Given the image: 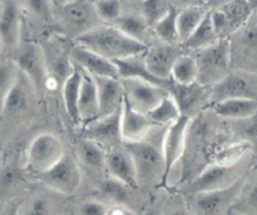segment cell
<instances>
[{"instance_id": "6da1fadb", "label": "cell", "mask_w": 257, "mask_h": 215, "mask_svg": "<svg viewBox=\"0 0 257 215\" xmlns=\"http://www.w3.org/2000/svg\"><path fill=\"white\" fill-rule=\"evenodd\" d=\"M74 40L76 44L110 61L142 54L148 48V45L128 37L113 25L100 24L77 36Z\"/></svg>"}, {"instance_id": "7a4b0ae2", "label": "cell", "mask_w": 257, "mask_h": 215, "mask_svg": "<svg viewBox=\"0 0 257 215\" xmlns=\"http://www.w3.org/2000/svg\"><path fill=\"white\" fill-rule=\"evenodd\" d=\"M37 93L27 79L18 72L16 80L0 108V136L29 122L35 113Z\"/></svg>"}, {"instance_id": "3957f363", "label": "cell", "mask_w": 257, "mask_h": 215, "mask_svg": "<svg viewBox=\"0 0 257 215\" xmlns=\"http://www.w3.org/2000/svg\"><path fill=\"white\" fill-rule=\"evenodd\" d=\"M193 57L198 69L197 83L211 87L230 71V41L228 37L219 38L209 46L195 51Z\"/></svg>"}, {"instance_id": "277c9868", "label": "cell", "mask_w": 257, "mask_h": 215, "mask_svg": "<svg viewBox=\"0 0 257 215\" xmlns=\"http://www.w3.org/2000/svg\"><path fill=\"white\" fill-rule=\"evenodd\" d=\"M124 149L133 161L138 184L146 183L162 186L164 162L161 150L145 140L135 143H126Z\"/></svg>"}, {"instance_id": "5b68a950", "label": "cell", "mask_w": 257, "mask_h": 215, "mask_svg": "<svg viewBox=\"0 0 257 215\" xmlns=\"http://www.w3.org/2000/svg\"><path fill=\"white\" fill-rule=\"evenodd\" d=\"M209 89L208 100L212 105L234 98L256 99L257 75L254 71L235 69L229 71Z\"/></svg>"}, {"instance_id": "8992f818", "label": "cell", "mask_w": 257, "mask_h": 215, "mask_svg": "<svg viewBox=\"0 0 257 215\" xmlns=\"http://www.w3.org/2000/svg\"><path fill=\"white\" fill-rule=\"evenodd\" d=\"M36 176L48 189L63 196L73 195L79 189L82 179L76 158L68 152L50 169Z\"/></svg>"}, {"instance_id": "52a82bcc", "label": "cell", "mask_w": 257, "mask_h": 215, "mask_svg": "<svg viewBox=\"0 0 257 215\" xmlns=\"http://www.w3.org/2000/svg\"><path fill=\"white\" fill-rule=\"evenodd\" d=\"M65 152L59 137L51 133H41L30 142L27 148L26 165L37 175L55 165Z\"/></svg>"}, {"instance_id": "ba28073f", "label": "cell", "mask_w": 257, "mask_h": 215, "mask_svg": "<svg viewBox=\"0 0 257 215\" xmlns=\"http://www.w3.org/2000/svg\"><path fill=\"white\" fill-rule=\"evenodd\" d=\"M12 60L18 70L31 82L37 95L42 94L46 89L48 77L43 49L34 42H24L18 45L15 58Z\"/></svg>"}, {"instance_id": "9c48e42d", "label": "cell", "mask_w": 257, "mask_h": 215, "mask_svg": "<svg viewBox=\"0 0 257 215\" xmlns=\"http://www.w3.org/2000/svg\"><path fill=\"white\" fill-rule=\"evenodd\" d=\"M247 179L248 173L226 188L194 195V214L225 215L226 212L232 208Z\"/></svg>"}, {"instance_id": "30bf717a", "label": "cell", "mask_w": 257, "mask_h": 215, "mask_svg": "<svg viewBox=\"0 0 257 215\" xmlns=\"http://www.w3.org/2000/svg\"><path fill=\"white\" fill-rule=\"evenodd\" d=\"M191 122L190 117L181 115L176 122L168 126L161 149L164 162L163 187L167 185L172 170L185 152Z\"/></svg>"}, {"instance_id": "8fae6325", "label": "cell", "mask_w": 257, "mask_h": 215, "mask_svg": "<svg viewBox=\"0 0 257 215\" xmlns=\"http://www.w3.org/2000/svg\"><path fill=\"white\" fill-rule=\"evenodd\" d=\"M246 173L248 172L245 170L243 161L232 166L211 163L191 182L189 191L193 195H196L203 192L226 188Z\"/></svg>"}, {"instance_id": "7c38bea8", "label": "cell", "mask_w": 257, "mask_h": 215, "mask_svg": "<svg viewBox=\"0 0 257 215\" xmlns=\"http://www.w3.org/2000/svg\"><path fill=\"white\" fill-rule=\"evenodd\" d=\"M250 2L235 1L224 4L220 8L210 10L211 20L219 38L229 37L239 29L255 12Z\"/></svg>"}, {"instance_id": "4fadbf2b", "label": "cell", "mask_w": 257, "mask_h": 215, "mask_svg": "<svg viewBox=\"0 0 257 215\" xmlns=\"http://www.w3.org/2000/svg\"><path fill=\"white\" fill-rule=\"evenodd\" d=\"M60 18L65 29L77 36L100 25L92 2L67 1L59 3Z\"/></svg>"}, {"instance_id": "5bb4252c", "label": "cell", "mask_w": 257, "mask_h": 215, "mask_svg": "<svg viewBox=\"0 0 257 215\" xmlns=\"http://www.w3.org/2000/svg\"><path fill=\"white\" fill-rule=\"evenodd\" d=\"M124 97L137 111L147 115L169 92L161 86L138 78H120Z\"/></svg>"}, {"instance_id": "9a60e30c", "label": "cell", "mask_w": 257, "mask_h": 215, "mask_svg": "<svg viewBox=\"0 0 257 215\" xmlns=\"http://www.w3.org/2000/svg\"><path fill=\"white\" fill-rule=\"evenodd\" d=\"M181 54H183L182 49L177 44L162 42L148 46L143 53V60L151 75L160 80H169L172 67Z\"/></svg>"}, {"instance_id": "2e32d148", "label": "cell", "mask_w": 257, "mask_h": 215, "mask_svg": "<svg viewBox=\"0 0 257 215\" xmlns=\"http://www.w3.org/2000/svg\"><path fill=\"white\" fill-rule=\"evenodd\" d=\"M71 64L92 76L111 77L119 79L114 63L93 51L74 43L69 50Z\"/></svg>"}, {"instance_id": "e0dca14e", "label": "cell", "mask_w": 257, "mask_h": 215, "mask_svg": "<svg viewBox=\"0 0 257 215\" xmlns=\"http://www.w3.org/2000/svg\"><path fill=\"white\" fill-rule=\"evenodd\" d=\"M154 127L155 125L150 121L148 116L135 110L123 95L119 118L121 141L125 143L143 141Z\"/></svg>"}, {"instance_id": "ac0fdd59", "label": "cell", "mask_w": 257, "mask_h": 215, "mask_svg": "<svg viewBox=\"0 0 257 215\" xmlns=\"http://www.w3.org/2000/svg\"><path fill=\"white\" fill-rule=\"evenodd\" d=\"M104 169L110 178L120 182L130 189L139 187L133 161L125 149L112 148L105 152Z\"/></svg>"}, {"instance_id": "d6986e66", "label": "cell", "mask_w": 257, "mask_h": 215, "mask_svg": "<svg viewBox=\"0 0 257 215\" xmlns=\"http://www.w3.org/2000/svg\"><path fill=\"white\" fill-rule=\"evenodd\" d=\"M92 76V75H91ZM97 92L98 117L109 116L120 110L123 100V89L119 79L92 76Z\"/></svg>"}, {"instance_id": "ffe728a7", "label": "cell", "mask_w": 257, "mask_h": 215, "mask_svg": "<svg viewBox=\"0 0 257 215\" xmlns=\"http://www.w3.org/2000/svg\"><path fill=\"white\" fill-rule=\"evenodd\" d=\"M119 118L120 110L109 116L93 120L84 125L82 137L99 144L101 147L104 144H114L117 141H121Z\"/></svg>"}, {"instance_id": "44dd1931", "label": "cell", "mask_w": 257, "mask_h": 215, "mask_svg": "<svg viewBox=\"0 0 257 215\" xmlns=\"http://www.w3.org/2000/svg\"><path fill=\"white\" fill-rule=\"evenodd\" d=\"M20 10L18 3L5 2L0 11V40L3 47L15 49L20 38Z\"/></svg>"}, {"instance_id": "7402d4cb", "label": "cell", "mask_w": 257, "mask_h": 215, "mask_svg": "<svg viewBox=\"0 0 257 215\" xmlns=\"http://www.w3.org/2000/svg\"><path fill=\"white\" fill-rule=\"evenodd\" d=\"M81 80L78 95V120L84 125L92 122L98 117V100L96 86L93 77L81 70Z\"/></svg>"}, {"instance_id": "603a6c76", "label": "cell", "mask_w": 257, "mask_h": 215, "mask_svg": "<svg viewBox=\"0 0 257 215\" xmlns=\"http://www.w3.org/2000/svg\"><path fill=\"white\" fill-rule=\"evenodd\" d=\"M212 108L215 114L221 118L242 121L256 116L257 99H227L213 104Z\"/></svg>"}, {"instance_id": "cb8c5ba5", "label": "cell", "mask_w": 257, "mask_h": 215, "mask_svg": "<svg viewBox=\"0 0 257 215\" xmlns=\"http://www.w3.org/2000/svg\"><path fill=\"white\" fill-rule=\"evenodd\" d=\"M19 215H64L61 204L52 196L37 194L18 203Z\"/></svg>"}, {"instance_id": "d4e9b609", "label": "cell", "mask_w": 257, "mask_h": 215, "mask_svg": "<svg viewBox=\"0 0 257 215\" xmlns=\"http://www.w3.org/2000/svg\"><path fill=\"white\" fill-rule=\"evenodd\" d=\"M76 156L78 161L86 168L95 171L104 169L105 151L99 144L89 139L81 137L77 141Z\"/></svg>"}, {"instance_id": "484cf974", "label": "cell", "mask_w": 257, "mask_h": 215, "mask_svg": "<svg viewBox=\"0 0 257 215\" xmlns=\"http://www.w3.org/2000/svg\"><path fill=\"white\" fill-rule=\"evenodd\" d=\"M74 67V66H73ZM81 80V71L79 68L74 67L73 71L67 76V78L62 83L61 91L63 97V104L69 119L77 124L78 120V95H79V85Z\"/></svg>"}, {"instance_id": "4316f807", "label": "cell", "mask_w": 257, "mask_h": 215, "mask_svg": "<svg viewBox=\"0 0 257 215\" xmlns=\"http://www.w3.org/2000/svg\"><path fill=\"white\" fill-rule=\"evenodd\" d=\"M208 9L202 5H191L178 11L177 32L179 42H184L205 17Z\"/></svg>"}, {"instance_id": "83f0119b", "label": "cell", "mask_w": 257, "mask_h": 215, "mask_svg": "<svg viewBox=\"0 0 257 215\" xmlns=\"http://www.w3.org/2000/svg\"><path fill=\"white\" fill-rule=\"evenodd\" d=\"M218 39L219 37L217 36L211 20L210 10H208L201 23L197 26L193 33L183 42V46L184 48L197 51L209 46Z\"/></svg>"}, {"instance_id": "f1b7e54d", "label": "cell", "mask_w": 257, "mask_h": 215, "mask_svg": "<svg viewBox=\"0 0 257 215\" xmlns=\"http://www.w3.org/2000/svg\"><path fill=\"white\" fill-rule=\"evenodd\" d=\"M253 149V144L242 140L230 144H226L219 148L213 155L214 164L223 166H232L240 163L247 157Z\"/></svg>"}, {"instance_id": "f546056e", "label": "cell", "mask_w": 257, "mask_h": 215, "mask_svg": "<svg viewBox=\"0 0 257 215\" xmlns=\"http://www.w3.org/2000/svg\"><path fill=\"white\" fill-rule=\"evenodd\" d=\"M181 111L174 99L169 93L151 110L147 116L155 126H170L181 117Z\"/></svg>"}, {"instance_id": "4dcf8cb0", "label": "cell", "mask_w": 257, "mask_h": 215, "mask_svg": "<svg viewBox=\"0 0 257 215\" xmlns=\"http://www.w3.org/2000/svg\"><path fill=\"white\" fill-rule=\"evenodd\" d=\"M198 69L195 58L190 54H181L171 70V79L179 85H190L197 82Z\"/></svg>"}, {"instance_id": "1f68e13d", "label": "cell", "mask_w": 257, "mask_h": 215, "mask_svg": "<svg viewBox=\"0 0 257 215\" xmlns=\"http://www.w3.org/2000/svg\"><path fill=\"white\" fill-rule=\"evenodd\" d=\"M111 25L116 27L122 33L127 35L128 37L143 43L147 38L149 25L146 23L142 15L136 14H125L120 15ZM148 45V44H146Z\"/></svg>"}, {"instance_id": "d6a6232c", "label": "cell", "mask_w": 257, "mask_h": 215, "mask_svg": "<svg viewBox=\"0 0 257 215\" xmlns=\"http://www.w3.org/2000/svg\"><path fill=\"white\" fill-rule=\"evenodd\" d=\"M24 184L21 169L14 163L6 165L0 172V196H9Z\"/></svg>"}, {"instance_id": "836d02e7", "label": "cell", "mask_w": 257, "mask_h": 215, "mask_svg": "<svg viewBox=\"0 0 257 215\" xmlns=\"http://www.w3.org/2000/svg\"><path fill=\"white\" fill-rule=\"evenodd\" d=\"M177 15L178 10L171 7L168 13L153 27L155 33L167 44H177L179 42L177 32Z\"/></svg>"}, {"instance_id": "e575fe53", "label": "cell", "mask_w": 257, "mask_h": 215, "mask_svg": "<svg viewBox=\"0 0 257 215\" xmlns=\"http://www.w3.org/2000/svg\"><path fill=\"white\" fill-rule=\"evenodd\" d=\"M100 192L113 204L119 205H125L130 196V188L110 177L101 183Z\"/></svg>"}, {"instance_id": "d590c367", "label": "cell", "mask_w": 257, "mask_h": 215, "mask_svg": "<svg viewBox=\"0 0 257 215\" xmlns=\"http://www.w3.org/2000/svg\"><path fill=\"white\" fill-rule=\"evenodd\" d=\"M172 5L165 1H145L141 5V15L146 23L154 27L170 10Z\"/></svg>"}, {"instance_id": "8d00e7d4", "label": "cell", "mask_w": 257, "mask_h": 215, "mask_svg": "<svg viewBox=\"0 0 257 215\" xmlns=\"http://www.w3.org/2000/svg\"><path fill=\"white\" fill-rule=\"evenodd\" d=\"M245 185L233 204L232 209L240 215H256V186L255 184L250 185V188L246 190Z\"/></svg>"}, {"instance_id": "74e56055", "label": "cell", "mask_w": 257, "mask_h": 215, "mask_svg": "<svg viewBox=\"0 0 257 215\" xmlns=\"http://www.w3.org/2000/svg\"><path fill=\"white\" fill-rule=\"evenodd\" d=\"M18 68L13 60L0 61V108L18 75Z\"/></svg>"}, {"instance_id": "f35d334b", "label": "cell", "mask_w": 257, "mask_h": 215, "mask_svg": "<svg viewBox=\"0 0 257 215\" xmlns=\"http://www.w3.org/2000/svg\"><path fill=\"white\" fill-rule=\"evenodd\" d=\"M92 4L101 22L112 24L121 15V3L118 1H95Z\"/></svg>"}, {"instance_id": "ab89813d", "label": "cell", "mask_w": 257, "mask_h": 215, "mask_svg": "<svg viewBox=\"0 0 257 215\" xmlns=\"http://www.w3.org/2000/svg\"><path fill=\"white\" fill-rule=\"evenodd\" d=\"M108 206L99 200H86L79 205L78 215H106Z\"/></svg>"}, {"instance_id": "60d3db41", "label": "cell", "mask_w": 257, "mask_h": 215, "mask_svg": "<svg viewBox=\"0 0 257 215\" xmlns=\"http://www.w3.org/2000/svg\"><path fill=\"white\" fill-rule=\"evenodd\" d=\"M106 215H137L132 209L125 205L113 204L107 208Z\"/></svg>"}, {"instance_id": "b9f144b4", "label": "cell", "mask_w": 257, "mask_h": 215, "mask_svg": "<svg viewBox=\"0 0 257 215\" xmlns=\"http://www.w3.org/2000/svg\"><path fill=\"white\" fill-rule=\"evenodd\" d=\"M27 5L36 13L38 14H45L48 12V8L50 3L44 1H30Z\"/></svg>"}, {"instance_id": "7bdbcfd3", "label": "cell", "mask_w": 257, "mask_h": 215, "mask_svg": "<svg viewBox=\"0 0 257 215\" xmlns=\"http://www.w3.org/2000/svg\"><path fill=\"white\" fill-rule=\"evenodd\" d=\"M164 215H195L192 210L185 208L184 206H171L169 207Z\"/></svg>"}, {"instance_id": "ee69618b", "label": "cell", "mask_w": 257, "mask_h": 215, "mask_svg": "<svg viewBox=\"0 0 257 215\" xmlns=\"http://www.w3.org/2000/svg\"><path fill=\"white\" fill-rule=\"evenodd\" d=\"M1 215H19V211H18V203L13 204L8 206Z\"/></svg>"}, {"instance_id": "f6af8a7d", "label": "cell", "mask_w": 257, "mask_h": 215, "mask_svg": "<svg viewBox=\"0 0 257 215\" xmlns=\"http://www.w3.org/2000/svg\"><path fill=\"white\" fill-rule=\"evenodd\" d=\"M2 48H4V47H3V44H2V42H1V40H0V52H1Z\"/></svg>"}]
</instances>
